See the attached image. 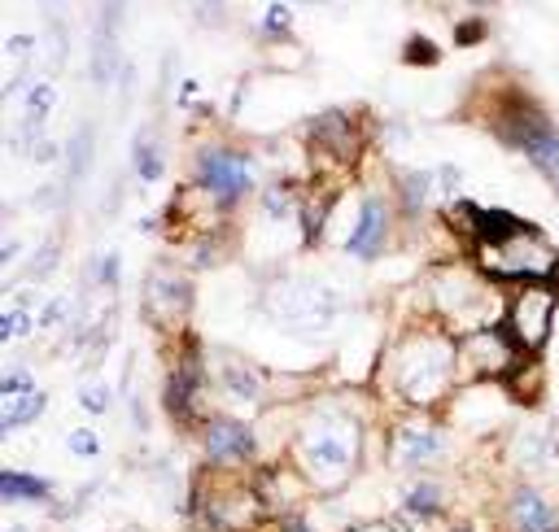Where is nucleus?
<instances>
[{
    "mask_svg": "<svg viewBox=\"0 0 559 532\" xmlns=\"http://www.w3.org/2000/svg\"><path fill=\"white\" fill-rule=\"evenodd\" d=\"M297 458H302V471L311 485H346L354 463H359V423L341 410H319V415L306 419L302 437H297Z\"/></svg>",
    "mask_w": 559,
    "mask_h": 532,
    "instance_id": "nucleus-1",
    "label": "nucleus"
},
{
    "mask_svg": "<svg viewBox=\"0 0 559 532\" xmlns=\"http://www.w3.org/2000/svg\"><path fill=\"white\" fill-rule=\"evenodd\" d=\"M455 362H459V349L450 341H442V336H415V341L402 345L398 367H394L398 393L415 406H433L450 389V380H455Z\"/></svg>",
    "mask_w": 559,
    "mask_h": 532,
    "instance_id": "nucleus-2",
    "label": "nucleus"
},
{
    "mask_svg": "<svg viewBox=\"0 0 559 532\" xmlns=\"http://www.w3.org/2000/svg\"><path fill=\"white\" fill-rule=\"evenodd\" d=\"M481 262L498 280H546L559 266V249L546 245L533 227H520L516 236L498 240V245H481Z\"/></svg>",
    "mask_w": 559,
    "mask_h": 532,
    "instance_id": "nucleus-3",
    "label": "nucleus"
},
{
    "mask_svg": "<svg viewBox=\"0 0 559 532\" xmlns=\"http://www.w3.org/2000/svg\"><path fill=\"white\" fill-rule=\"evenodd\" d=\"M271 310L293 328H328L337 314V297L311 280H289L271 293Z\"/></svg>",
    "mask_w": 559,
    "mask_h": 532,
    "instance_id": "nucleus-4",
    "label": "nucleus"
},
{
    "mask_svg": "<svg viewBox=\"0 0 559 532\" xmlns=\"http://www.w3.org/2000/svg\"><path fill=\"white\" fill-rule=\"evenodd\" d=\"M551 319H555V288L529 284L507 310L511 341H516L520 349H542V341L551 336Z\"/></svg>",
    "mask_w": 559,
    "mask_h": 532,
    "instance_id": "nucleus-5",
    "label": "nucleus"
},
{
    "mask_svg": "<svg viewBox=\"0 0 559 532\" xmlns=\"http://www.w3.org/2000/svg\"><path fill=\"white\" fill-rule=\"evenodd\" d=\"M197 179L210 197L219 201H241L254 188V166L249 157L232 153V149H201L197 153Z\"/></svg>",
    "mask_w": 559,
    "mask_h": 532,
    "instance_id": "nucleus-6",
    "label": "nucleus"
},
{
    "mask_svg": "<svg viewBox=\"0 0 559 532\" xmlns=\"http://www.w3.org/2000/svg\"><path fill=\"white\" fill-rule=\"evenodd\" d=\"M459 362H468L477 376H503L511 362H516V349H511V341L498 328H477L463 336Z\"/></svg>",
    "mask_w": 559,
    "mask_h": 532,
    "instance_id": "nucleus-7",
    "label": "nucleus"
},
{
    "mask_svg": "<svg viewBox=\"0 0 559 532\" xmlns=\"http://www.w3.org/2000/svg\"><path fill=\"white\" fill-rule=\"evenodd\" d=\"M145 306L158 323H175L188 310V280L175 275L171 266H153L149 271V288H145Z\"/></svg>",
    "mask_w": 559,
    "mask_h": 532,
    "instance_id": "nucleus-8",
    "label": "nucleus"
},
{
    "mask_svg": "<svg viewBox=\"0 0 559 532\" xmlns=\"http://www.w3.org/2000/svg\"><path fill=\"white\" fill-rule=\"evenodd\" d=\"M446 454V432L428 423H402L394 432V463L398 467H424Z\"/></svg>",
    "mask_w": 559,
    "mask_h": 532,
    "instance_id": "nucleus-9",
    "label": "nucleus"
},
{
    "mask_svg": "<svg viewBox=\"0 0 559 532\" xmlns=\"http://www.w3.org/2000/svg\"><path fill=\"white\" fill-rule=\"evenodd\" d=\"M389 236V210L380 197H367L363 210H359V223H354V232L346 236V249L354 258H376L380 245H385Z\"/></svg>",
    "mask_w": 559,
    "mask_h": 532,
    "instance_id": "nucleus-10",
    "label": "nucleus"
},
{
    "mask_svg": "<svg viewBox=\"0 0 559 532\" xmlns=\"http://www.w3.org/2000/svg\"><path fill=\"white\" fill-rule=\"evenodd\" d=\"M206 454L214 463H232V458L254 454V432L236 419H210L206 423Z\"/></svg>",
    "mask_w": 559,
    "mask_h": 532,
    "instance_id": "nucleus-11",
    "label": "nucleus"
},
{
    "mask_svg": "<svg viewBox=\"0 0 559 532\" xmlns=\"http://www.w3.org/2000/svg\"><path fill=\"white\" fill-rule=\"evenodd\" d=\"M437 301H442V310L450 319H468L472 310L485 306V288L463 271H446L442 280H437Z\"/></svg>",
    "mask_w": 559,
    "mask_h": 532,
    "instance_id": "nucleus-12",
    "label": "nucleus"
},
{
    "mask_svg": "<svg viewBox=\"0 0 559 532\" xmlns=\"http://www.w3.org/2000/svg\"><path fill=\"white\" fill-rule=\"evenodd\" d=\"M511 528L516 532H559V519L538 489H516L511 493Z\"/></svg>",
    "mask_w": 559,
    "mask_h": 532,
    "instance_id": "nucleus-13",
    "label": "nucleus"
},
{
    "mask_svg": "<svg viewBox=\"0 0 559 532\" xmlns=\"http://www.w3.org/2000/svg\"><path fill=\"white\" fill-rule=\"evenodd\" d=\"M44 415V393H0V432H18L22 423H35Z\"/></svg>",
    "mask_w": 559,
    "mask_h": 532,
    "instance_id": "nucleus-14",
    "label": "nucleus"
},
{
    "mask_svg": "<svg viewBox=\"0 0 559 532\" xmlns=\"http://www.w3.org/2000/svg\"><path fill=\"white\" fill-rule=\"evenodd\" d=\"M311 136H315V144H324V149H332L337 157H354V123H350V114L332 110L324 118H315Z\"/></svg>",
    "mask_w": 559,
    "mask_h": 532,
    "instance_id": "nucleus-15",
    "label": "nucleus"
},
{
    "mask_svg": "<svg viewBox=\"0 0 559 532\" xmlns=\"http://www.w3.org/2000/svg\"><path fill=\"white\" fill-rule=\"evenodd\" d=\"M197 389H201V367H197V358H188L184 367H175L171 384H166V410L184 419L188 410H193V397H197Z\"/></svg>",
    "mask_w": 559,
    "mask_h": 532,
    "instance_id": "nucleus-16",
    "label": "nucleus"
},
{
    "mask_svg": "<svg viewBox=\"0 0 559 532\" xmlns=\"http://www.w3.org/2000/svg\"><path fill=\"white\" fill-rule=\"evenodd\" d=\"M0 498L5 502H49V480L5 471V476H0Z\"/></svg>",
    "mask_w": 559,
    "mask_h": 532,
    "instance_id": "nucleus-17",
    "label": "nucleus"
},
{
    "mask_svg": "<svg viewBox=\"0 0 559 532\" xmlns=\"http://www.w3.org/2000/svg\"><path fill=\"white\" fill-rule=\"evenodd\" d=\"M223 384H228V393L236 402H258V397H263V380H258V371L245 367V362H228V367H223Z\"/></svg>",
    "mask_w": 559,
    "mask_h": 532,
    "instance_id": "nucleus-18",
    "label": "nucleus"
},
{
    "mask_svg": "<svg viewBox=\"0 0 559 532\" xmlns=\"http://www.w3.org/2000/svg\"><path fill=\"white\" fill-rule=\"evenodd\" d=\"M53 83H35V88L27 92V136H40V127L49 123L53 114Z\"/></svg>",
    "mask_w": 559,
    "mask_h": 532,
    "instance_id": "nucleus-19",
    "label": "nucleus"
},
{
    "mask_svg": "<svg viewBox=\"0 0 559 532\" xmlns=\"http://www.w3.org/2000/svg\"><path fill=\"white\" fill-rule=\"evenodd\" d=\"M402 506H407L411 515L428 519V515H437V511H442V489H437L433 480H420V485H411L407 493H402Z\"/></svg>",
    "mask_w": 559,
    "mask_h": 532,
    "instance_id": "nucleus-20",
    "label": "nucleus"
},
{
    "mask_svg": "<svg viewBox=\"0 0 559 532\" xmlns=\"http://www.w3.org/2000/svg\"><path fill=\"white\" fill-rule=\"evenodd\" d=\"M132 162H136V175L145 179V184H153V179H162V153H158V144H153L149 136H136Z\"/></svg>",
    "mask_w": 559,
    "mask_h": 532,
    "instance_id": "nucleus-21",
    "label": "nucleus"
},
{
    "mask_svg": "<svg viewBox=\"0 0 559 532\" xmlns=\"http://www.w3.org/2000/svg\"><path fill=\"white\" fill-rule=\"evenodd\" d=\"M433 179L437 175H428V171H407V175H402V197H407V210H420V205L433 197Z\"/></svg>",
    "mask_w": 559,
    "mask_h": 532,
    "instance_id": "nucleus-22",
    "label": "nucleus"
},
{
    "mask_svg": "<svg viewBox=\"0 0 559 532\" xmlns=\"http://www.w3.org/2000/svg\"><path fill=\"white\" fill-rule=\"evenodd\" d=\"M88 157H92V127H79L75 140H70V179L88 171Z\"/></svg>",
    "mask_w": 559,
    "mask_h": 532,
    "instance_id": "nucleus-23",
    "label": "nucleus"
},
{
    "mask_svg": "<svg viewBox=\"0 0 559 532\" xmlns=\"http://www.w3.org/2000/svg\"><path fill=\"white\" fill-rule=\"evenodd\" d=\"M27 332H31V314H27V306L5 310V319H0V341H14V336H27Z\"/></svg>",
    "mask_w": 559,
    "mask_h": 532,
    "instance_id": "nucleus-24",
    "label": "nucleus"
},
{
    "mask_svg": "<svg viewBox=\"0 0 559 532\" xmlns=\"http://www.w3.org/2000/svg\"><path fill=\"white\" fill-rule=\"evenodd\" d=\"M79 402H83V410H92V415H105V410H110V384H101V380L83 384Z\"/></svg>",
    "mask_w": 559,
    "mask_h": 532,
    "instance_id": "nucleus-25",
    "label": "nucleus"
},
{
    "mask_svg": "<svg viewBox=\"0 0 559 532\" xmlns=\"http://www.w3.org/2000/svg\"><path fill=\"white\" fill-rule=\"evenodd\" d=\"M66 445H70V454H79V458H97V450H101V441L92 437L88 428H75V432L66 437Z\"/></svg>",
    "mask_w": 559,
    "mask_h": 532,
    "instance_id": "nucleus-26",
    "label": "nucleus"
},
{
    "mask_svg": "<svg viewBox=\"0 0 559 532\" xmlns=\"http://www.w3.org/2000/svg\"><path fill=\"white\" fill-rule=\"evenodd\" d=\"M407 62H424V66H433L437 62V48L424 40V35H415V40L407 44Z\"/></svg>",
    "mask_w": 559,
    "mask_h": 532,
    "instance_id": "nucleus-27",
    "label": "nucleus"
},
{
    "mask_svg": "<svg viewBox=\"0 0 559 532\" xmlns=\"http://www.w3.org/2000/svg\"><path fill=\"white\" fill-rule=\"evenodd\" d=\"M66 310H70V297H53L49 306H44V314H40V328H57V323L66 319Z\"/></svg>",
    "mask_w": 559,
    "mask_h": 532,
    "instance_id": "nucleus-28",
    "label": "nucleus"
},
{
    "mask_svg": "<svg viewBox=\"0 0 559 532\" xmlns=\"http://www.w3.org/2000/svg\"><path fill=\"white\" fill-rule=\"evenodd\" d=\"M289 22H293V9H289V5H271V9H267V35L289 31Z\"/></svg>",
    "mask_w": 559,
    "mask_h": 532,
    "instance_id": "nucleus-29",
    "label": "nucleus"
},
{
    "mask_svg": "<svg viewBox=\"0 0 559 532\" xmlns=\"http://www.w3.org/2000/svg\"><path fill=\"white\" fill-rule=\"evenodd\" d=\"M263 205H267L271 219H284V214H289V192H284V188H267Z\"/></svg>",
    "mask_w": 559,
    "mask_h": 532,
    "instance_id": "nucleus-30",
    "label": "nucleus"
},
{
    "mask_svg": "<svg viewBox=\"0 0 559 532\" xmlns=\"http://www.w3.org/2000/svg\"><path fill=\"white\" fill-rule=\"evenodd\" d=\"M35 380L27 376V371H9L5 380H0V393H31Z\"/></svg>",
    "mask_w": 559,
    "mask_h": 532,
    "instance_id": "nucleus-31",
    "label": "nucleus"
},
{
    "mask_svg": "<svg viewBox=\"0 0 559 532\" xmlns=\"http://www.w3.org/2000/svg\"><path fill=\"white\" fill-rule=\"evenodd\" d=\"M97 275H101V284H118V253H105L101 266H97Z\"/></svg>",
    "mask_w": 559,
    "mask_h": 532,
    "instance_id": "nucleus-32",
    "label": "nucleus"
},
{
    "mask_svg": "<svg viewBox=\"0 0 559 532\" xmlns=\"http://www.w3.org/2000/svg\"><path fill=\"white\" fill-rule=\"evenodd\" d=\"M350 532H394V524H385V519H372V524H359V528H350Z\"/></svg>",
    "mask_w": 559,
    "mask_h": 532,
    "instance_id": "nucleus-33",
    "label": "nucleus"
},
{
    "mask_svg": "<svg viewBox=\"0 0 559 532\" xmlns=\"http://www.w3.org/2000/svg\"><path fill=\"white\" fill-rule=\"evenodd\" d=\"M280 532H311V528H306L302 519H284V524H280Z\"/></svg>",
    "mask_w": 559,
    "mask_h": 532,
    "instance_id": "nucleus-34",
    "label": "nucleus"
},
{
    "mask_svg": "<svg viewBox=\"0 0 559 532\" xmlns=\"http://www.w3.org/2000/svg\"><path fill=\"white\" fill-rule=\"evenodd\" d=\"M14 258H18V240H9V245H5V253H0V262L9 266V262H14Z\"/></svg>",
    "mask_w": 559,
    "mask_h": 532,
    "instance_id": "nucleus-35",
    "label": "nucleus"
}]
</instances>
